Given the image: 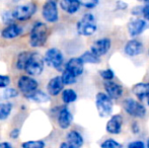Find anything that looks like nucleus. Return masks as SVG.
<instances>
[{"label": "nucleus", "mask_w": 149, "mask_h": 148, "mask_svg": "<svg viewBox=\"0 0 149 148\" xmlns=\"http://www.w3.org/2000/svg\"><path fill=\"white\" fill-rule=\"evenodd\" d=\"M76 30L78 35L83 37H90L97 30L95 16L90 12L85 13L76 24Z\"/></svg>", "instance_id": "obj_1"}, {"label": "nucleus", "mask_w": 149, "mask_h": 148, "mask_svg": "<svg viewBox=\"0 0 149 148\" xmlns=\"http://www.w3.org/2000/svg\"><path fill=\"white\" fill-rule=\"evenodd\" d=\"M48 38V26L41 22H36L33 26L30 35V44L31 47L39 48L45 45Z\"/></svg>", "instance_id": "obj_2"}, {"label": "nucleus", "mask_w": 149, "mask_h": 148, "mask_svg": "<svg viewBox=\"0 0 149 148\" xmlns=\"http://www.w3.org/2000/svg\"><path fill=\"white\" fill-rule=\"evenodd\" d=\"M123 109L130 117L136 119H143L146 116V108L140 103V101L132 97H127L123 101Z\"/></svg>", "instance_id": "obj_3"}, {"label": "nucleus", "mask_w": 149, "mask_h": 148, "mask_svg": "<svg viewBox=\"0 0 149 148\" xmlns=\"http://www.w3.org/2000/svg\"><path fill=\"white\" fill-rule=\"evenodd\" d=\"M95 106L97 110L98 116L100 118H108L111 117L113 113V99H111L107 93L98 92L95 95Z\"/></svg>", "instance_id": "obj_4"}, {"label": "nucleus", "mask_w": 149, "mask_h": 148, "mask_svg": "<svg viewBox=\"0 0 149 148\" xmlns=\"http://www.w3.org/2000/svg\"><path fill=\"white\" fill-rule=\"evenodd\" d=\"M45 67V58L39 53H31L28 64L26 66V72L31 76H38L43 72Z\"/></svg>", "instance_id": "obj_5"}, {"label": "nucleus", "mask_w": 149, "mask_h": 148, "mask_svg": "<svg viewBox=\"0 0 149 148\" xmlns=\"http://www.w3.org/2000/svg\"><path fill=\"white\" fill-rule=\"evenodd\" d=\"M37 11V5L33 2L26 4H22L17 7H15L12 10V13L13 16L16 20H19V22H26L29 20L33 14Z\"/></svg>", "instance_id": "obj_6"}, {"label": "nucleus", "mask_w": 149, "mask_h": 148, "mask_svg": "<svg viewBox=\"0 0 149 148\" xmlns=\"http://www.w3.org/2000/svg\"><path fill=\"white\" fill-rule=\"evenodd\" d=\"M45 62L55 69H60L64 63V56L59 49L51 48L45 54Z\"/></svg>", "instance_id": "obj_7"}, {"label": "nucleus", "mask_w": 149, "mask_h": 148, "mask_svg": "<svg viewBox=\"0 0 149 148\" xmlns=\"http://www.w3.org/2000/svg\"><path fill=\"white\" fill-rule=\"evenodd\" d=\"M42 14L43 17L47 20L48 22H56L59 19V13H58V7H57V2L52 1V0H48L43 6L42 9Z\"/></svg>", "instance_id": "obj_8"}, {"label": "nucleus", "mask_w": 149, "mask_h": 148, "mask_svg": "<svg viewBox=\"0 0 149 148\" xmlns=\"http://www.w3.org/2000/svg\"><path fill=\"white\" fill-rule=\"evenodd\" d=\"M148 28L146 19L142 18H132L127 24V31L130 37H138Z\"/></svg>", "instance_id": "obj_9"}, {"label": "nucleus", "mask_w": 149, "mask_h": 148, "mask_svg": "<svg viewBox=\"0 0 149 148\" xmlns=\"http://www.w3.org/2000/svg\"><path fill=\"white\" fill-rule=\"evenodd\" d=\"M17 86H18V89L24 93V95L30 94L33 91L37 90L38 89V86H39V83L36 79H33V77L31 76H20L19 79L17 81Z\"/></svg>", "instance_id": "obj_10"}, {"label": "nucleus", "mask_w": 149, "mask_h": 148, "mask_svg": "<svg viewBox=\"0 0 149 148\" xmlns=\"http://www.w3.org/2000/svg\"><path fill=\"white\" fill-rule=\"evenodd\" d=\"M124 124V118L120 114L110 117L106 124V131L111 135H119L122 132Z\"/></svg>", "instance_id": "obj_11"}, {"label": "nucleus", "mask_w": 149, "mask_h": 148, "mask_svg": "<svg viewBox=\"0 0 149 148\" xmlns=\"http://www.w3.org/2000/svg\"><path fill=\"white\" fill-rule=\"evenodd\" d=\"M111 47H112V41L110 38H102V39L96 40L92 43V45L90 46V50L94 54L102 57V56H104L109 53Z\"/></svg>", "instance_id": "obj_12"}, {"label": "nucleus", "mask_w": 149, "mask_h": 148, "mask_svg": "<svg viewBox=\"0 0 149 148\" xmlns=\"http://www.w3.org/2000/svg\"><path fill=\"white\" fill-rule=\"evenodd\" d=\"M106 93L113 99H119L124 93V87L113 80H106L104 83Z\"/></svg>", "instance_id": "obj_13"}, {"label": "nucleus", "mask_w": 149, "mask_h": 148, "mask_svg": "<svg viewBox=\"0 0 149 148\" xmlns=\"http://www.w3.org/2000/svg\"><path fill=\"white\" fill-rule=\"evenodd\" d=\"M144 51V46L140 41L136 39H131L126 43L124 47V52L129 57H135L140 54H142Z\"/></svg>", "instance_id": "obj_14"}, {"label": "nucleus", "mask_w": 149, "mask_h": 148, "mask_svg": "<svg viewBox=\"0 0 149 148\" xmlns=\"http://www.w3.org/2000/svg\"><path fill=\"white\" fill-rule=\"evenodd\" d=\"M65 69L70 71L75 76L79 77L84 71V63L80 57H73L69 59V61L65 65Z\"/></svg>", "instance_id": "obj_15"}, {"label": "nucleus", "mask_w": 149, "mask_h": 148, "mask_svg": "<svg viewBox=\"0 0 149 148\" xmlns=\"http://www.w3.org/2000/svg\"><path fill=\"white\" fill-rule=\"evenodd\" d=\"M73 122V116L67 107H63L58 113V125L61 129L65 130L71 126Z\"/></svg>", "instance_id": "obj_16"}, {"label": "nucleus", "mask_w": 149, "mask_h": 148, "mask_svg": "<svg viewBox=\"0 0 149 148\" xmlns=\"http://www.w3.org/2000/svg\"><path fill=\"white\" fill-rule=\"evenodd\" d=\"M64 82L62 80L61 76H55L52 79H50V81L47 84V91L50 95L52 97H56L60 92H62L64 89Z\"/></svg>", "instance_id": "obj_17"}, {"label": "nucleus", "mask_w": 149, "mask_h": 148, "mask_svg": "<svg viewBox=\"0 0 149 148\" xmlns=\"http://www.w3.org/2000/svg\"><path fill=\"white\" fill-rule=\"evenodd\" d=\"M132 93L142 101L143 99H147L149 93V83L148 82H138L132 86Z\"/></svg>", "instance_id": "obj_18"}, {"label": "nucleus", "mask_w": 149, "mask_h": 148, "mask_svg": "<svg viewBox=\"0 0 149 148\" xmlns=\"http://www.w3.org/2000/svg\"><path fill=\"white\" fill-rule=\"evenodd\" d=\"M24 33V30L20 26L15 24H8L1 33V37L3 39H14V38H17L19 37L20 35Z\"/></svg>", "instance_id": "obj_19"}, {"label": "nucleus", "mask_w": 149, "mask_h": 148, "mask_svg": "<svg viewBox=\"0 0 149 148\" xmlns=\"http://www.w3.org/2000/svg\"><path fill=\"white\" fill-rule=\"evenodd\" d=\"M66 141L71 148H79L84 143L82 135L76 130H71L70 132H68V134L66 135Z\"/></svg>", "instance_id": "obj_20"}, {"label": "nucleus", "mask_w": 149, "mask_h": 148, "mask_svg": "<svg viewBox=\"0 0 149 148\" xmlns=\"http://www.w3.org/2000/svg\"><path fill=\"white\" fill-rule=\"evenodd\" d=\"M81 3L79 0H61L60 7L68 14H74L79 10Z\"/></svg>", "instance_id": "obj_21"}, {"label": "nucleus", "mask_w": 149, "mask_h": 148, "mask_svg": "<svg viewBox=\"0 0 149 148\" xmlns=\"http://www.w3.org/2000/svg\"><path fill=\"white\" fill-rule=\"evenodd\" d=\"M50 95V94H49ZM47 94V93H45L44 91L42 90H35L33 91L30 94L26 95V99H29L30 101H36V103H48V101H50V97Z\"/></svg>", "instance_id": "obj_22"}, {"label": "nucleus", "mask_w": 149, "mask_h": 148, "mask_svg": "<svg viewBox=\"0 0 149 148\" xmlns=\"http://www.w3.org/2000/svg\"><path fill=\"white\" fill-rule=\"evenodd\" d=\"M80 58L84 64H98L100 62V57L96 55V54H94L91 50L90 51H85L80 56Z\"/></svg>", "instance_id": "obj_23"}, {"label": "nucleus", "mask_w": 149, "mask_h": 148, "mask_svg": "<svg viewBox=\"0 0 149 148\" xmlns=\"http://www.w3.org/2000/svg\"><path fill=\"white\" fill-rule=\"evenodd\" d=\"M76 99H77V93L74 89H71V88L63 89L62 101H64L66 105L74 103V101H76Z\"/></svg>", "instance_id": "obj_24"}, {"label": "nucleus", "mask_w": 149, "mask_h": 148, "mask_svg": "<svg viewBox=\"0 0 149 148\" xmlns=\"http://www.w3.org/2000/svg\"><path fill=\"white\" fill-rule=\"evenodd\" d=\"M31 53L30 52H22V53L18 55L17 60H16V68L18 70H24L26 69V66L28 64V61L30 59Z\"/></svg>", "instance_id": "obj_25"}, {"label": "nucleus", "mask_w": 149, "mask_h": 148, "mask_svg": "<svg viewBox=\"0 0 149 148\" xmlns=\"http://www.w3.org/2000/svg\"><path fill=\"white\" fill-rule=\"evenodd\" d=\"M11 111L12 105L10 103H0V120L7 119Z\"/></svg>", "instance_id": "obj_26"}, {"label": "nucleus", "mask_w": 149, "mask_h": 148, "mask_svg": "<svg viewBox=\"0 0 149 148\" xmlns=\"http://www.w3.org/2000/svg\"><path fill=\"white\" fill-rule=\"evenodd\" d=\"M61 77H62V80L65 85H72L77 81V76H75L74 74H72L67 69H64Z\"/></svg>", "instance_id": "obj_27"}, {"label": "nucleus", "mask_w": 149, "mask_h": 148, "mask_svg": "<svg viewBox=\"0 0 149 148\" xmlns=\"http://www.w3.org/2000/svg\"><path fill=\"white\" fill-rule=\"evenodd\" d=\"M22 146L24 148H44L46 146V143L42 140H33L24 142Z\"/></svg>", "instance_id": "obj_28"}, {"label": "nucleus", "mask_w": 149, "mask_h": 148, "mask_svg": "<svg viewBox=\"0 0 149 148\" xmlns=\"http://www.w3.org/2000/svg\"><path fill=\"white\" fill-rule=\"evenodd\" d=\"M100 147L102 148H121L122 144L119 143L118 141H116L113 138H108L100 144Z\"/></svg>", "instance_id": "obj_29"}, {"label": "nucleus", "mask_w": 149, "mask_h": 148, "mask_svg": "<svg viewBox=\"0 0 149 148\" xmlns=\"http://www.w3.org/2000/svg\"><path fill=\"white\" fill-rule=\"evenodd\" d=\"M98 74L100 75V77H102V78L104 79V81H106V80H113V79L115 78L114 71H113L112 69H110V68H107V69L100 70V71L98 72Z\"/></svg>", "instance_id": "obj_30"}, {"label": "nucleus", "mask_w": 149, "mask_h": 148, "mask_svg": "<svg viewBox=\"0 0 149 148\" xmlns=\"http://www.w3.org/2000/svg\"><path fill=\"white\" fill-rule=\"evenodd\" d=\"M2 20H3V22L5 24H14V20H15V18H14L13 16V13H12V11H7V12H4L3 15H2Z\"/></svg>", "instance_id": "obj_31"}, {"label": "nucleus", "mask_w": 149, "mask_h": 148, "mask_svg": "<svg viewBox=\"0 0 149 148\" xmlns=\"http://www.w3.org/2000/svg\"><path fill=\"white\" fill-rule=\"evenodd\" d=\"M79 1H80L81 5L84 6L85 8H89V9L96 7L98 4V0H79Z\"/></svg>", "instance_id": "obj_32"}, {"label": "nucleus", "mask_w": 149, "mask_h": 148, "mask_svg": "<svg viewBox=\"0 0 149 148\" xmlns=\"http://www.w3.org/2000/svg\"><path fill=\"white\" fill-rule=\"evenodd\" d=\"M18 95V91L14 88H6L3 92V97L5 99H12V97H16Z\"/></svg>", "instance_id": "obj_33"}, {"label": "nucleus", "mask_w": 149, "mask_h": 148, "mask_svg": "<svg viewBox=\"0 0 149 148\" xmlns=\"http://www.w3.org/2000/svg\"><path fill=\"white\" fill-rule=\"evenodd\" d=\"M10 83V77L8 75L0 74V88H6Z\"/></svg>", "instance_id": "obj_34"}, {"label": "nucleus", "mask_w": 149, "mask_h": 148, "mask_svg": "<svg viewBox=\"0 0 149 148\" xmlns=\"http://www.w3.org/2000/svg\"><path fill=\"white\" fill-rule=\"evenodd\" d=\"M145 143L142 140H135L132 141L128 144V148H145Z\"/></svg>", "instance_id": "obj_35"}, {"label": "nucleus", "mask_w": 149, "mask_h": 148, "mask_svg": "<svg viewBox=\"0 0 149 148\" xmlns=\"http://www.w3.org/2000/svg\"><path fill=\"white\" fill-rule=\"evenodd\" d=\"M128 7V4L124 1H121V0H118L116 2V8L118 10H125L126 8Z\"/></svg>", "instance_id": "obj_36"}, {"label": "nucleus", "mask_w": 149, "mask_h": 148, "mask_svg": "<svg viewBox=\"0 0 149 148\" xmlns=\"http://www.w3.org/2000/svg\"><path fill=\"white\" fill-rule=\"evenodd\" d=\"M131 130H132V132H133L134 134H139V133H140V126L138 125L137 122L132 123V125H131Z\"/></svg>", "instance_id": "obj_37"}, {"label": "nucleus", "mask_w": 149, "mask_h": 148, "mask_svg": "<svg viewBox=\"0 0 149 148\" xmlns=\"http://www.w3.org/2000/svg\"><path fill=\"white\" fill-rule=\"evenodd\" d=\"M142 15L145 18L146 20L149 22V5H146L143 7V10H142Z\"/></svg>", "instance_id": "obj_38"}, {"label": "nucleus", "mask_w": 149, "mask_h": 148, "mask_svg": "<svg viewBox=\"0 0 149 148\" xmlns=\"http://www.w3.org/2000/svg\"><path fill=\"white\" fill-rule=\"evenodd\" d=\"M19 134H20V132H19V129H13V130L10 132V138H12V139H17L18 138V136H19Z\"/></svg>", "instance_id": "obj_39"}, {"label": "nucleus", "mask_w": 149, "mask_h": 148, "mask_svg": "<svg viewBox=\"0 0 149 148\" xmlns=\"http://www.w3.org/2000/svg\"><path fill=\"white\" fill-rule=\"evenodd\" d=\"M142 10H143V7L137 6V7H135L132 10V14H134V15H139V14H142Z\"/></svg>", "instance_id": "obj_40"}, {"label": "nucleus", "mask_w": 149, "mask_h": 148, "mask_svg": "<svg viewBox=\"0 0 149 148\" xmlns=\"http://www.w3.org/2000/svg\"><path fill=\"white\" fill-rule=\"evenodd\" d=\"M12 145L9 142H0V148H11Z\"/></svg>", "instance_id": "obj_41"}, {"label": "nucleus", "mask_w": 149, "mask_h": 148, "mask_svg": "<svg viewBox=\"0 0 149 148\" xmlns=\"http://www.w3.org/2000/svg\"><path fill=\"white\" fill-rule=\"evenodd\" d=\"M60 147L61 148H71L70 147V145L68 144V142H64V143H61V145H60Z\"/></svg>", "instance_id": "obj_42"}, {"label": "nucleus", "mask_w": 149, "mask_h": 148, "mask_svg": "<svg viewBox=\"0 0 149 148\" xmlns=\"http://www.w3.org/2000/svg\"><path fill=\"white\" fill-rule=\"evenodd\" d=\"M144 2H145L146 5H149V0H143Z\"/></svg>", "instance_id": "obj_43"}, {"label": "nucleus", "mask_w": 149, "mask_h": 148, "mask_svg": "<svg viewBox=\"0 0 149 148\" xmlns=\"http://www.w3.org/2000/svg\"><path fill=\"white\" fill-rule=\"evenodd\" d=\"M147 99V104H148V106H149V93H148V95H147V99Z\"/></svg>", "instance_id": "obj_44"}, {"label": "nucleus", "mask_w": 149, "mask_h": 148, "mask_svg": "<svg viewBox=\"0 0 149 148\" xmlns=\"http://www.w3.org/2000/svg\"><path fill=\"white\" fill-rule=\"evenodd\" d=\"M146 145H147V147L149 148V137L147 138V144H146Z\"/></svg>", "instance_id": "obj_45"}, {"label": "nucleus", "mask_w": 149, "mask_h": 148, "mask_svg": "<svg viewBox=\"0 0 149 148\" xmlns=\"http://www.w3.org/2000/svg\"><path fill=\"white\" fill-rule=\"evenodd\" d=\"M14 1H20V0H14Z\"/></svg>", "instance_id": "obj_46"}, {"label": "nucleus", "mask_w": 149, "mask_h": 148, "mask_svg": "<svg viewBox=\"0 0 149 148\" xmlns=\"http://www.w3.org/2000/svg\"><path fill=\"white\" fill-rule=\"evenodd\" d=\"M52 1H57V0H52Z\"/></svg>", "instance_id": "obj_47"}, {"label": "nucleus", "mask_w": 149, "mask_h": 148, "mask_svg": "<svg viewBox=\"0 0 149 148\" xmlns=\"http://www.w3.org/2000/svg\"><path fill=\"white\" fill-rule=\"evenodd\" d=\"M148 55H149V50H148Z\"/></svg>", "instance_id": "obj_48"}]
</instances>
